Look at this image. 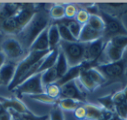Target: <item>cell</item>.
<instances>
[{"label":"cell","instance_id":"obj_1","mask_svg":"<svg viewBox=\"0 0 127 120\" xmlns=\"http://www.w3.org/2000/svg\"><path fill=\"white\" fill-rule=\"evenodd\" d=\"M49 15L44 11H37L30 23L18 34V40L25 50H29L37 36L49 27Z\"/></svg>","mask_w":127,"mask_h":120},{"label":"cell","instance_id":"obj_2","mask_svg":"<svg viewBox=\"0 0 127 120\" xmlns=\"http://www.w3.org/2000/svg\"><path fill=\"white\" fill-rule=\"evenodd\" d=\"M105 78L104 86L115 82H122L125 80L127 71V51H125L123 58L117 62L93 66Z\"/></svg>","mask_w":127,"mask_h":120},{"label":"cell","instance_id":"obj_3","mask_svg":"<svg viewBox=\"0 0 127 120\" xmlns=\"http://www.w3.org/2000/svg\"><path fill=\"white\" fill-rule=\"evenodd\" d=\"M51 51H29L28 54L17 64L16 71L13 80L8 86V90H12L22 83L24 77L25 76L29 70L42 58H44Z\"/></svg>","mask_w":127,"mask_h":120},{"label":"cell","instance_id":"obj_4","mask_svg":"<svg viewBox=\"0 0 127 120\" xmlns=\"http://www.w3.org/2000/svg\"><path fill=\"white\" fill-rule=\"evenodd\" d=\"M87 43L64 42L60 41L59 49L65 56L69 67L79 65L86 62Z\"/></svg>","mask_w":127,"mask_h":120},{"label":"cell","instance_id":"obj_5","mask_svg":"<svg viewBox=\"0 0 127 120\" xmlns=\"http://www.w3.org/2000/svg\"><path fill=\"white\" fill-rule=\"evenodd\" d=\"M99 16L103 18L104 22V30L103 37L106 41L117 36H127V29L118 18H114L101 10L99 12Z\"/></svg>","mask_w":127,"mask_h":120},{"label":"cell","instance_id":"obj_6","mask_svg":"<svg viewBox=\"0 0 127 120\" xmlns=\"http://www.w3.org/2000/svg\"><path fill=\"white\" fill-rule=\"evenodd\" d=\"M0 51L11 61L18 60L25 56V49L15 37L5 38L0 44Z\"/></svg>","mask_w":127,"mask_h":120},{"label":"cell","instance_id":"obj_7","mask_svg":"<svg viewBox=\"0 0 127 120\" xmlns=\"http://www.w3.org/2000/svg\"><path fill=\"white\" fill-rule=\"evenodd\" d=\"M14 90H16L19 94H27L29 96L44 93V89L42 84V73L33 75Z\"/></svg>","mask_w":127,"mask_h":120},{"label":"cell","instance_id":"obj_8","mask_svg":"<svg viewBox=\"0 0 127 120\" xmlns=\"http://www.w3.org/2000/svg\"><path fill=\"white\" fill-rule=\"evenodd\" d=\"M106 40L104 37L87 43L86 48V62H85V69L86 68L93 67L96 64L98 58L102 54L104 48L105 46Z\"/></svg>","mask_w":127,"mask_h":120},{"label":"cell","instance_id":"obj_9","mask_svg":"<svg viewBox=\"0 0 127 120\" xmlns=\"http://www.w3.org/2000/svg\"><path fill=\"white\" fill-rule=\"evenodd\" d=\"M62 98L73 99V100L85 104V95L81 91L78 85H77V79L68 82V83L64 84V85L60 87L59 99Z\"/></svg>","mask_w":127,"mask_h":120},{"label":"cell","instance_id":"obj_10","mask_svg":"<svg viewBox=\"0 0 127 120\" xmlns=\"http://www.w3.org/2000/svg\"><path fill=\"white\" fill-rule=\"evenodd\" d=\"M0 104L5 110L13 111L18 114H29L31 113L25 104L18 98H6L0 97Z\"/></svg>","mask_w":127,"mask_h":120},{"label":"cell","instance_id":"obj_11","mask_svg":"<svg viewBox=\"0 0 127 120\" xmlns=\"http://www.w3.org/2000/svg\"><path fill=\"white\" fill-rule=\"evenodd\" d=\"M97 6L101 11L114 18H118L120 15L127 13V3H107L97 4Z\"/></svg>","mask_w":127,"mask_h":120},{"label":"cell","instance_id":"obj_12","mask_svg":"<svg viewBox=\"0 0 127 120\" xmlns=\"http://www.w3.org/2000/svg\"><path fill=\"white\" fill-rule=\"evenodd\" d=\"M17 64L14 62H7L0 69V83L9 86L12 82L16 71Z\"/></svg>","mask_w":127,"mask_h":120},{"label":"cell","instance_id":"obj_13","mask_svg":"<svg viewBox=\"0 0 127 120\" xmlns=\"http://www.w3.org/2000/svg\"><path fill=\"white\" fill-rule=\"evenodd\" d=\"M29 51H50L49 40H48V27L44 30L37 38L34 40L32 44L28 50Z\"/></svg>","mask_w":127,"mask_h":120},{"label":"cell","instance_id":"obj_14","mask_svg":"<svg viewBox=\"0 0 127 120\" xmlns=\"http://www.w3.org/2000/svg\"><path fill=\"white\" fill-rule=\"evenodd\" d=\"M103 37V32L92 29L89 25H85L82 27L81 32L78 37V41L80 43H91L97 39Z\"/></svg>","mask_w":127,"mask_h":120},{"label":"cell","instance_id":"obj_15","mask_svg":"<svg viewBox=\"0 0 127 120\" xmlns=\"http://www.w3.org/2000/svg\"><path fill=\"white\" fill-rule=\"evenodd\" d=\"M85 63L79 64V65L73 66V67H69V69H68V71H66L65 74L61 78H59V79L56 82L57 85H58L59 87H61L62 85L68 83V82H71V81H72V80L78 79V77H79V75H80V72H81L84 66H85Z\"/></svg>","mask_w":127,"mask_h":120},{"label":"cell","instance_id":"obj_16","mask_svg":"<svg viewBox=\"0 0 127 120\" xmlns=\"http://www.w3.org/2000/svg\"><path fill=\"white\" fill-rule=\"evenodd\" d=\"M58 53H59V47L51 51L43 59V62L41 64V66L39 67L37 73H42L51 68L54 67L56 64L57 59H58Z\"/></svg>","mask_w":127,"mask_h":120},{"label":"cell","instance_id":"obj_17","mask_svg":"<svg viewBox=\"0 0 127 120\" xmlns=\"http://www.w3.org/2000/svg\"><path fill=\"white\" fill-rule=\"evenodd\" d=\"M1 30L6 34L9 35H18L20 31H21V28H20L19 25L18 23L16 17L11 16L6 20H4L2 24H1Z\"/></svg>","mask_w":127,"mask_h":120},{"label":"cell","instance_id":"obj_18","mask_svg":"<svg viewBox=\"0 0 127 120\" xmlns=\"http://www.w3.org/2000/svg\"><path fill=\"white\" fill-rule=\"evenodd\" d=\"M48 40H49L50 51H52L59 46L61 38L57 24H52L48 27Z\"/></svg>","mask_w":127,"mask_h":120},{"label":"cell","instance_id":"obj_19","mask_svg":"<svg viewBox=\"0 0 127 120\" xmlns=\"http://www.w3.org/2000/svg\"><path fill=\"white\" fill-rule=\"evenodd\" d=\"M78 81H79L80 85H82V87H83L85 90H88V91H90V92L95 90L98 87L95 84V82L92 79V78L89 76V74L87 73L86 69L85 68V66H84L83 70H82L81 72H80V75L78 78Z\"/></svg>","mask_w":127,"mask_h":120},{"label":"cell","instance_id":"obj_20","mask_svg":"<svg viewBox=\"0 0 127 120\" xmlns=\"http://www.w3.org/2000/svg\"><path fill=\"white\" fill-rule=\"evenodd\" d=\"M59 47V46H58ZM55 69L58 73V79L61 78L65 74L66 71L69 69V64L67 63V60L65 58V56L64 55V53L62 52V51L59 49V53H58V59H57L56 64H55Z\"/></svg>","mask_w":127,"mask_h":120},{"label":"cell","instance_id":"obj_21","mask_svg":"<svg viewBox=\"0 0 127 120\" xmlns=\"http://www.w3.org/2000/svg\"><path fill=\"white\" fill-rule=\"evenodd\" d=\"M86 110V118L90 120H100L102 118L104 110L92 104H85Z\"/></svg>","mask_w":127,"mask_h":120},{"label":"cell","instance_id":"obj_22","mask_svg":"<svg viewBox=\"0 0 127 120\" xmlns=\"http://www.w3.org/2000/svg\"><path fill=\"white\" fill-rule=\"evenodd\" d=\"M58 23L64 24V25L67 26V28L70 30V31L71 32V34L73 35V37L78 40V37L80 35V32L82 30V25L80 24H78L75 19H67V18H64V19L60 20Z\"/></svg>","mask_w":127,"mask_h":120},{"label":"cell","instance_id":"obj_23","mask_svg":"<svg viewBox=\"0 0 127 120\" xmlns=\"http://www.w3.org/2000/svg\"><path fill=\"white\" fill-rule=\"evenodd\" d=\"M82 104H84L83 103L73 100V99H68V98L58 99V105L59 106L60 109L62 111H74L77 108L79 107Z\"/></svg>","mask_w":127,"mask_h":120},{"label":"cell","instance_id":"obj_24","mask_svg":"<svg viewBox=\"0 0 127 120\" xmlns=\"http://www.w3.org/2000/svg\"><path fill=\"white\" fill-rule=\"evenodd\" d=\"M49 17L55 20H62L65 18L64 4H54L49 11Z\"/></svg>","mask_w":127,"mask_h":120},{"label":"cell","instance_id":"obj_25","mask_svg":"<svg viewBox=\"0 0 127 120\" xmlns=\"http://www.w3.org/2000/svg\"><path fill=\"white\" fill-rule=\"evenodd\" d=\"M113 93H110L106 96H104V97H98L97 98V102L102 105V108L104 110L111 111L112 113H116V106H115V104L112 99Z\"/></svg>","mask_w":127,"mask_h":120},{"label":"cell","instance_id":"obj_26","mask_svg":"<svg viewBox=\"0 0 127 120\" xmlns=\"http://www.w3.org/2000/svg\"><path fill=\"white\" fill-rule=\"evenodd\" d=\"M57 25H58L60 38H61L62 41L70 42V43L78 42V40L73 37V35L71 34V32L70 31V30L67 28L66 25H64V24H61V23H57Z\"/></svg>","mask_w":127,"mask_h":120},{"label":"cell","instance_id":"obj_27","mask_svg":"<svg viewBox=\"0 0 127 120\" xmlns=\"http://www.w3.org/2000/svg\"><path fill=\"white\" fill-rule=\"evenodd\" d=\"M58 80V77L55 67H52L51 69L42 72V84L44 86L50 85V84L56 83Z\"/></svg>","mask_w":127,"mask_h":120},{"label":"cell","instance_id":"obj_28","mask_svg":"<svg viewBox=\"0 0 127 120\" xmlns=\"http://www.w3.org/2000/svg\"><path fill=\"white\" fill-rule=\"evenodd\" d=\"M92 29L97 30V31L103 32L104 34V22L100 16H95V15H91L89 21L87 23Z\"/></svg>","mask_w":127,"mask_h":120},{"label":"cell","instance_id":"obj_29","mask_svg":"<svg viewBox=\"0 0 127 120\" xmlns=\"http://www.w3.org/2000/svg\"><path fill=\"white\" fill-rule=\"evenodd\" d=\"M86 71L89 74V76L92 78V79L95 82V84L97 86L105 85V83H106L105 78H104V76H103L97 69H95L94 67L86 68Z\"/></svg>","mask_w":127,"mask_h":120},{"label":"cell","instance_id":"obj_30","mask_svg":"<svg viewBox=\"0 0 127 120\" xmlns=\"http://www.w3.org/2000/svg\"><path fill=\"white\" fill-rule=\"evenodd\" d=\"M32 99L35 101H37V102H40L43 103V104H57L58 102V99H55L51 97L49 95L44 92V93H40V94H36V95H32V96H29Z\"/></svg>","mask_w":127,"mask_h":120},{"label":"cell","instance_id":"obj_31","mask_svg":"<svg viewBox=\"0 0 127 120\" xmlns=\"http://www.w3.org/2000/svg\"><path fill=\"white\" fill-rule=\"evenodd\" d=\"M108 41L115 47L118 48L120 50H123V51H126L127 36H117V37H113L110 38Z\"/></svg>","mask_w":127,"mask_h":120},{"label":"cell","instance_id":"obj_32","mask_svg":"<svg viewBox=\"0 0 127 120\" xmlns=\"http://www.w3.org/2000/svg\"><path fill=\"white\" fill-rule=\"evenodd\" d=\"M44 92L51 97L55 99H59L60 97V87L56 83H52L44 86Z\"/></svg>","mask_w":127,"mask_h":120},{"label":"cell","instance_id":"obj_33","mask_svg":"<svg viewBox=\"0 0 127 120\" xmlns=\"http://www.w3.org/2000/svg\"><path fill=\"white\" fill-rule=\"evenodd\" d=\"M78 8L74 4H64V14L67 19H75L77 13L78 11Z\"/></svg>","mask_w":127,"mask_h":120},{"label":"cell","instance_id":"obj_34","mask_svg":"<svg viewBox=\"0 0 127 120\" xmlns=\"http://www.w3.org/2000/svg\"><path fill=\"white\" fill-rule=\"evenodd\" d=\"M50 120H64L63 114V111L59 108V106L57 104H54L51 109V111H50L49 114Z\"/></svg>","mask_w":127,"mask_h":120},{"label":"cell","instance_id":"obj_35","mask_svg":"<svg viewBox=\"0 0 127 120\" xmlns=\"http://www.w3.org/2000/svg\"><path fill=\"white\" fill-rule=\"evenodd\" d=\"M90 16L91 15L89 14L85 10L80 9V10H78V13H77L76 17H75V20L83 26V25H86V24L88 23Z\"/></svg>","mask_w":127,"mask_h":120},{"label":"cell","instance_id":"obj_36","mask_svg":"<svg viewBox=\"0 0 127 120\" xmlns=\"http://www.w3.org/2000/svg\"><path fill=\"white\" fill-rule=\"evenodd\" d=\"M112 99L115 104V106L119 105V104H124V103H125V93H124L123 90L113 93Z\"/></svg>","mask_w":127,"mask_h":120},{"label":"cell","instance_id":"obj_37","mask_svg":"<svg viewBox=\"0 0 127 120\" xmlns=\"http://www.w3.org/2000/svg\"><path fill=\"white\" fill-rule=\"evenodd\" d=\"M74 116L77 119L84 120L86 119V110L85 107V104L80 105L74 111Z\"/></svg>","mask_w":127,"mask_h":120},{"label":"cell","instance_id":"obj_38","mask_svg":"<svg viewBox=\"0 0 127 120\" xmlns=\"http://www.w3.org/2000/svg\"><path fill=\"white\" fill-rule=\"evenodd\" d=\"M6 63V57L4 56V54L0 51V69L3 67L4 64Z\"/></svg>","mask_w":127,"mask_h":120},{"label":"cell","instance_id":"obj_39","mask_svg":"<svg viewBox=\"0 0 127 120\" xmlns=\"http://www.w3.org/2000/svg\"><path fill=\"white\" fill-rule=\"evenodd\" d=\"M122 119H123V118H121L120 117H118V115L115 113V114L112 115V117H111V118H110L109 120H122Z\"/></svg>","mask_w":127,"mask_h":120},{"label":"cell","instance_id":"obj_40","mask_svg":"<svg viewBox=\"0 0 127 120\" xmlns=\"http://www.w3.org/2000/svg\"><path fill=\"white\" fill-rule=\"evenodd\" d=\"M49 118V115H45V116H42V117H37L36 120H47Z\"/></svg>","mask_w":127,"mask_h":120},{"label":"cell","instance_id":"obj_41","mask_svg":"<svg viewBox=\"0 0 127 120\" xmlns=\"http://www.w3.org/2000/svg\"><path fill=\"white\" fill-rule=\"evenodd\" d=\"M5 111H7V110H5V109H4V106H3L2 104H0V117L2 116V115H3V113H4Z\"/></svg>","mask_w":127,"mask_h":120},{"label":"cell","instance_id":"obj_42","mask_svg":"<svg viewBox=\"0 0 127 120\" xmlns=\"http://www.w3.org/2000/svg\"><path fill=\"white\" fill-rule=\"evenodd\" d=\"M4 4H3V3H0V10H1V9H2V8H3V6H4Z\"/></svg>","mask_w":127,"mask_h":120},{"label":"cell","instance_id":"obj_43","mask_svg":"<svg viewBox=\"0 0 127 120\" xmlns=\"http://www.w3.org/2000/svg\"><path fill=\"white\" fill-rule=\"evenodd\" d=\"M84 120H90V119H87V118H86V119H84Z\"/></svg>","mask_w":127,"mask_h":120},{"label":"cell","instance_id":"obj_44","mask_svg":"<svg viewBox=\"0 0 127 120\" xmlns=\"http://www.w3.org/2000/svg\"><path fill=\"white\" fill-rule=\"evenodd\" d=\"M122 120H126V119H122Z\"/></svg>","mask_w":127,"mask_h":120},{"label":"cell","instance_id":"obj_45","mask_svg":"<svg viewBox=\"0 0 127 120\" xmlns=\"http://www.w3.org/2000/svg\"><path fill=\"white\" fill-rule=\"evenodd\" d=\"M0 85H1V83H0Z\"/></svg>","mask_w":127,"mask_h":120},{"label":"cell","instance_id":"obj_46","mask_svg":"<svg viewBox=\"0 0 127 120\" xmlns=\"http://www.w3.org/2000/svg\"><path fill=\"white\" fill-rule=\"evenodd\" d=\"M126 120H127V118H126Z\"/></svg>","mask_w":127,"mask_h":120},{"label":"cell","instance_id":"obj_47","mask_svg":"<svg viewBox=\"0 0 127 120\" xmlns=\"http://www.w3.org/2000/svg\"><path fill=\"white\" fill-rule=\"evenodd\" d=\"M126 51H127V49H126Z\"/></svg>","mask_w":127,"mask_h":120}]
</instances>
